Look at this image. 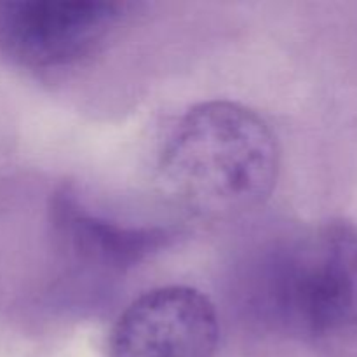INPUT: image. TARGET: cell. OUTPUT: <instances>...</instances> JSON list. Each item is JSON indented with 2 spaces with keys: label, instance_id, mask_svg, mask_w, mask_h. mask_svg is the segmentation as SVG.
I'll return each mask as SVG.
<instances>
[{
  "label": "cell",
  "instance_id": "6da1fadb",
  "mask_svg": "<svg viewBox=\"0 0 357 357\" xmlns=\"http://www.w3.org/2000/svg\"><path fill=\"white\" fill-rule=\"evenodd\" d=\"M278 174V138L260 115L234 101H208L185 112L159 155L164 192L206 218L264 204Z\"/></svg>",
  "mask_w": 357,
  "mask_h": 357
},
{
  "label": "cell",
  "instance_id": "7a4b0ae2",
  "mask_svg": "<svg viewBox=\"0 0 357 357\" xmlns=\"http://www.w3.org/2000/svg\"><path fill=\"white\" fill-rule=\"evenodd\" d=\"M267 303L282 326L324 338L357 331V230L331 223L295 241L271 264Z\"/></svg>",
  "mask_w": 357,
  "mask_h": 357
},
{
  "label": "cell",
  "instance_id": "3957f363",
  "mask_svg": "<svg viewBox=\"0 0 357 357\" xmlns=\"http://www.w3.org/2000/svg\"><path fill=\"white\" fill-rule=\"evenodd\" d=\"M218 340V316L208 296L166 286L126 307L108 337V357H216Z\"/></svg>",
  "mask_w": 357,
  "mask_h": 357
},
{
  "label": "cell",
  "instance_id": "277c9868",
  "mask_svg": "<svg viewBox=\"0 0 357 357\" xmlns=\"http://www.w3.org/2000/svg\"><path fill=\"white\" fill-rule=\"evenodd\" d=\"M121 3L103 0H30L9 3L2 40L26 66L51 68L89 54L121 17Z\"/></svg>",
  "mask_w": 357,
  "mask_h": 357
},
{
  "label": "cell",
  "instance_id": "5b68a950",
  "mask_svg": "<svg viewBox=\"0 0 357 357\" xmlns=\"http://www.w3.org/2000/svg\"><path fill=\"white\" fill-rule=\"evenodd\" d=\"M52 223L63 246L79 264L124 272L162 250L173 234L157 227H129L96 215L68 190L52 202Z\"/></svg>",
  "mask_w": 357,
  "mask_h": 357
}]
</instances>
